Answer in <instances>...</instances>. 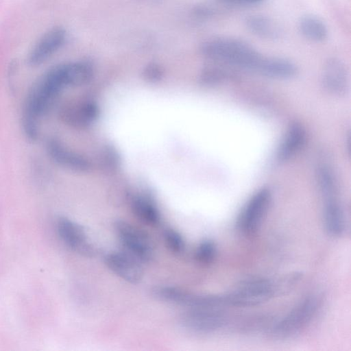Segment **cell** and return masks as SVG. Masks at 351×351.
<instances>
[{"label": "cell", "instance_id": "cell-1", "mask_svg": "<svg viewBox=\"0 0 351 351\" xmlns=\"http://www.w3.org/2000/svg\"><path fill=\"white\" fill-rule=\"evenodd\" d=\"M199 50L205 58L211 60L258 73L265 59L250 44L232 37L206 40L200 45Z\"/></svg>", "mask_w": 351, "mask_h": 351}, {"label": "cell", "instance_id": "cell-2", "mask_svg": "<svg viewBox=\"0 0 351 351\" xmlns=\"http://www.w3.org/2000/svg\"><path fill=\"white\" fill-rule=\"evenodd\" d=\"M274 293L273 284L263 278L242 282L231 292L223 295L226 305L246 307L269 300Z\"/></svg>", "mask_w": 351, "mask_h": 351}, {"label": "cell", "instance_id": "cell-3", "mask_svg": "<svg viewBox=\"0 0 351 351\" xmlns=\"http://www.w3.org/2000/svg\"><path fill=\"white\" fill-rule=\"evenodd\" d=\"M319 305V300L308 296L295 306L272 328L273 336L285 339L298 333L311 321Z\"/></svg>", "mask_w": 351, "mask_h": 351}, {"label": "cell", "instance_id": "cell-4", "mask_svg": "<svg viewBox=\"0 0 351 351\" xmlns=\"http://www.w3.org/2000/svg\"><path fill=\"white\" fill-rule=\"evenodd\" d=\"M119 240L128 253L138 261L149 262L154 256V247L149 237L141 229L122 220L114 223Z\"/></svg>", "mask_w": 351, "mask_h": 351}, {"label": "cell", "instance_id": "cell-5", "mask_svg": "<svg viewBox=\"0 0 351 351\" xmlns=\"http://www.w3.org/2000/svg\"><path fill=\"white\" fill-rule=\"evenodd\" d=\"M271 197L270 191L263 188L256 192L247 202L237 221L239 229L244 234L253 235L259 229L268 210Z\"/></svg>", "mask_w": 351, "mask_h": 351}, {"label": "cell", "instance_id": "cell-6", "mask_svg": "<svg viewBox=\"0 0 351 351\" xmlns=\"http://www.w3.org/2000/svg\"><path fill=\"white\" fill-rule=\"evenodd\" d=\"M226 317L221 308H189L180 317V324L187 330L208 333L221 328Z\"/></svg>", "mask_w": 351, "mask_h": 351}, {"label": "cell", "instance_id": "cell-7", "mask_svg": "<svg viewBox=\"0 0 351 351\" xmlns=\"http://www.w3.org/2000/svg\"><path fill=\"white\" fill-rule=\"evenodd\" d=\"M56 228L60 237L69 247L84 256H93L94 248L81 226L68 218L60 217Z\"/></svg>", "mask_w": 351, "mask_h": 351}, {"label": "cell", "instance_id": "cell-8", "mask_svg": "<svg viewBox=\"0 0 351 351\" xmlns=\"http://www.w3.org/2000/svg\"><path fill=\"white\" fill-rule=\"evenodd\" d=\"M104 262L113 273L128 282L136 284L143 278V271L139 261L129 253L109 252L105 256Z\"/></svg>", "mask_w": 351, "mask_h": 351}, {"label": "cell", "instance_id": "cell-9", "mask_svg": "<svg viewBox=\"0 0 351 351\" xmlns=\"http://www.w3.org/2000/svg\"><path fill=\"white\" fill-rule=\"evenodd\" d=\"M66 39L65 30L60 27L46 32L37 42L28 57V63L32 66L43 64L58 51Z\"/></svg>", "mask_w": 351, "mask_h": 351}, {"label": "cell", "instance_id": "cell-10", "mask_svg": "<svg viewBox=\"0 0 351 351\" xmlns=\"http://www.w3.org/2000/svg\"><path fill=\"white\" fill-rule=\"evenodd\" d=\"M322 80L330 93L341 95L348 88V74L344 63L337 58L328 59L323 69Z\"/></svg>", "mask_w": 351, "mask_h": 351}, {"label": "cell", "instance_id": "cell-11", "mask_svg": "<svg viewBox=\"0 0 351 351\" xmlns=\"http://www.w3.org/2000/svg\"><path fill=\"white\" fill-rule=\"evenodd\" d=\"M244 23L251 34L266 40H279L284 36V30L280 24L263 14L249 15L245 18Z\"/></svg>", "mask_w": 351, "mask_h": 351}, {"label": "cell", "instance_id": "cell-12", "mask_svg": "<svg viewBox=\"0 0 351 351\" xmlns=\"http://www.w3.org/2000/svg\"><path fill=\"white\" fill-rule=\"evenodd\" d=\"M46 150L50 158L62 167L77 171H84L88 169L86 160L67 149L55 138H49L47 141Z\"/></svg>", "mask_w": 351, "mask_h": 351}, {"label": "cell", "instance_id": "cell-13", "mask_svg": "<svg viewBox=\"0 0 351 351\" xmlns=\"http://www.w3.org/2000/svg\"><path fill=\"white\" fill-rule=\"evenodd\" d=\"M56 66L64 87L85 84L93 75V66L88 61H77Z\"/></svg>", "mask_w": 351, "mask_h": 351}, {"label": "cell", "instance_id": "cell-14", "mask_svg": "<svg viewBox=\"0 0 351 351\" xmlns=\"http://www.w3.org/2000/svg\"><path fill=\"white\" fill-rule=\"evenodd\" d=\"M305 140L306 131L303 125L298 122L290 124L277 151V159L285 161L291 158L300 150Z\"/></svg>", "mask_w": 351, "mask_h": 351}, {"label": "cell", "instance_id": "cell-15", "mask_svg": "<svg viewBox=\"0 0 351 351\" xmlns=\"http://www.w3.org/2000/svg\"><path fill=\"white\" fill-rule=\"evenodd\" d=\"M324 215L327 232L335 237L341 235L345 230V219L337 195L324 197Z\"/></svg>", "mask_w": 351, "mask_h": 351}, {"label": "cell", "instance_id": "cell-16", "mask_svg": "<svg viewBox=\"0 0 351 351\" xmlns=\"http://www.w3.org/2000/svg\"><path fill=\"white\" fill-rule=\"evenodd\" d=\"M298 73L296 65L291 61L276 57H267L261 69L260 74L278 79H289Z\"/></svg>", "mask_w": 351, "mask_h": 351}, {"label": "cell", "instance_id": "cell-17", "mask_svg": "<svg viewBox=\"0 0 351 351\" xmlns=\"http://www.w3.org/2000/svg\"><path fill=\"white\" fill-rule=\"evenodd\" d=\"M298 29L303 37L312 42L321 43L328 38L326 25L313 14L302 16L298 21Z\"/></svg>", "mask_w": 351, "mask_h": 351}, {"label": "cell", "instance_id": "cell-18", "mask_svg": "<svg viewBox=\"0 0 351 351\" xmlns=\"http://www.w3.org/2000/svg\"><path fill=\"white\" fill-rule=\"evenodd\" d=\"M98 114L97 107L93 104H84L78 106H67L62 110L63 121L72 125H82L95 120Z\"/></svg>", "mask_w": 351, "mask_h": 351}, {"label": "cell", "instance_id": "cell-19", "mask_svg": "<svg viewBox=\"0 0 351 351\" xmlns=\"http://www.w3.org/2000/svg\"><path fill=\"white\" fill-rule=\"evenodd\" d=\"M132 209L140 220L148 225L156 226L160 221L158 208L152 201L145 197H135L132 201Z\"/></svg>", "mask_w": 351, "mask_h": 351}, {"label": "cell", "instance_id": "cell-20", "mask_svg": "<svg viewBox=\"0 0 351 351\" xmlns=\"http://www.w3.org/2000/svg\"><path fill=\"white\" fill-rule=\"evenodd\" d=\"M318 180L324 197L337 194L335 178L332 171L328 166L322 165L319 167Z\"/></svg>", "mask_w": 351, "mask_h": 351}, {"label": "cell", "instance_id": "cell-21", "mask_svg": "<svg viewBox=\"0 0 351 351\" xmlns=\"http://www.w3.org/2000/svg\"><path fill=\"white\" fill-rule=\"evenodd\" d=\"M217 254L215 243L211 240H204L197 246L195 257L196 261L203 265H208L214 261Z\"/></svg>", "mask_w": 351, "mask_h": 351}, {"label": "cell", "instance_id": "cell-22", "mask_svg": "<svg viewBox=\"0 0 351 351\" xmlns=\"http://www.w3.org/2000/svg\"><path fill=\"white\" fill-rule=\"evenodd\" d=\"M163 237L166 245L171 252L176 254L183 252L185 243L179 232L171 228H168L164 230Z\"/></svg>", "mask_w": 351, "mask_h": 351}, {"label": "cell", "instance_id": "cell-23", "mask_svg": "<svg viewBox=\"0 0 351 351\" xmlns=\"http://www.w3.org/2000/svg\"><path fill=\"white\" fill-rule=\"evenodd\" d=\"M145 79L149 82L160 80L162 76V67L157 63H149L143 69Z\"/></svg>", "mask_w": 351, "mask_h": 351}, {"label": "cell", "instance_id": "cell-24", "mask_svg": "<svg viewBox=\"0 0 351 351\" xmlns=\"http://www.w3.org/2000/svg\"><path fill=\"white\" fill-rule=\"evenodd\" d=\"M194 12L198 17L208 18L215 15L216 10L210 5H203L197 6Z\"/></svg>", "mask_w": 351, "mask_h": 351}, {"label": "cell", "instance_id": "cell-25", "mask_svg": "<svg viewBox=\"0 0 351 351\" xmlns=\"http://www.w3.org/2000/svg\"><path fill=\"white\" fill-rule=\"evenodd\" d=\"M228 3L243 4V5H257L263 3L265 0H221Z\"/></svg>", "mask_w": 351, "mask_h": 351}]
</instances>
